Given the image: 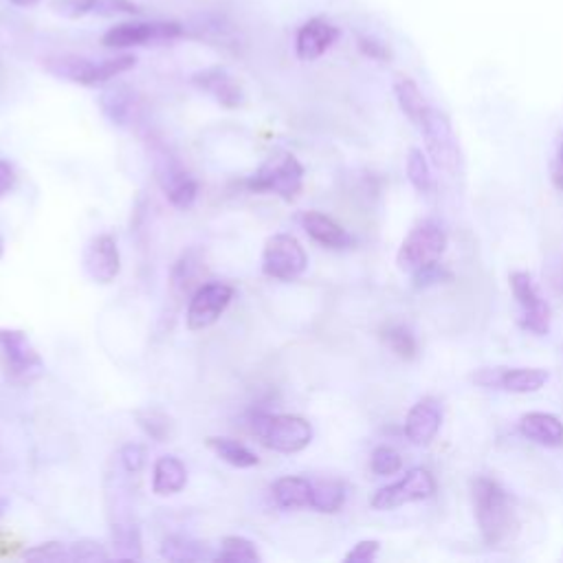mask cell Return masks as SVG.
<instances>
[{
    "mask_svg": "<svg viewBox=\"0 0 563 563\" xmlns=\"http://www.w3.org/2000/svg\"><path fill=\"white\" fill-rule=\"evenodd\" d=\"M157 179L159 185L165 194V198L179 207V209H189L196 198H198V183L170 157V154H161L157 159Z\"/></svg>",
    "mask_w": 563,
    "mask_h": 563,
    "instance_id": "14",
    "label": "cell"
},
{
    "mask_svg": "<svg viewBox=\"0 0 563 563\" xmlns=\"http://www.w3.org/2000/svg\"><path fill=\"white\" fill-rule=\"evenodd\" d=\"M552 183L556 189L563 192V133L559 135V143H556V154L552 161Z\"/></svg>",
    "mask_w": 563,
    "mask_h": 563,
    "instance_id": "42",
    "label": "cell"
},
{
    "mask_svg": "<svg viewBox=\"0 0 563 563\" xmlns=\"http://www.w3.org/2000/svg\"><path fill=\"white\" fill-rule=\"evenodd\" d=\"M69 554H71V561H84V563H100V561H108L111 559L106 548L100 541H95V539L73 541L69 545Z\"/></svg>",
    "mask_w": 563,
    "mask_h": 563,
    "instance_id": "34",
    "label": "cell"
},
{
    "mask_svg": "<svg viewBox=\"0 0 563 563\" xmlns=\"http://www.w3.org/2000/svg\"><path fill=\"white\" fill-rule=\"evenodd\" d=\"M418 128L425 137L427 152H429L432 161L436 163V168H440L443 172L456 174L460 170L462 154H460V143H458V137L453 133L449 117L445 113L436 111L434 106H429V111L425 113Z\"/></svg>",
    "mask_w": 563,
    "mask_h": 563,
    "instance_id": "7",
    "label": "cell"
},
{
    "mask_svg": "<svg viewBox=\"0 0 563 563\" xmlns=\"http://www.w3.org/2000/svg\"><path fill=\"white\" fill-rule=\"evenodd\" d=\"M251 192H271L285 200H296L305 187V165L291 152H277L249 176Z\"/></svg>",
    "mask_w": 563,
    "mask_h": 563,
    "instance_id": "4",
    "label": "cell"
},
{
    "mask_svg": "<svg viewBox=\"0 0 563 563\" xmlns=\"http://www.w3.org/2000/svg\"><path fill=\"white\" fill-rule=\"evenodd\" d=\"M3 513H5V499H0V517H3Z\"/></svg>",
    "mask_w": 563,
    "mask_h": 563,
    "instance_id": "45",
    "label": "cell"
},
{
    "mask_svg": "<svg viewBox=\"0 0 563 563\" xmlns=\"http://www.w3.org/2000/svg\"><path fill=\"white\" fill-rule=\"evenodd\" d=\"M82 266L95 285H113L122 271V257L115 235L100 233L91 238L82 253Z\"/></svg>",
    "mask_w": 563,
    "mask_h": 563,
    "instance_id": "12",
    "label": "cell"
},
{
    "mask_svg": "<svg viewBox=\"0 0 563 563\" xmlns=\"http://www.w3.org/2000/svg\"><path fill=\"white\" fill-rule=\"evenodd\" d=\"M394 95H397V102H399L401 111L405 113V117L418 126L423 122L425 113L429 111V102L421 93L418 84L407 76H399L394 80Z\"/></svg>",
    "mask_w": 563,
    "mask_h": 563,
    "instance_id": "25",
    "label": "cell"
},
{
    "mask_svg": "<svg viewBox=\"0 0 563 563\" xmlns=\"http://www.w3.org/2000/svg\"><path fill=\"white\" fill-rule=\"evenodd\" d=\"M445 249H447L445 229L434 220H425L416 225L403 240L397 253V264L401 271L416 273L429 264L440 262Z\"/></svg>",
    "mask_w": 563,
    "mask_h": 563,
    "instance_id": "5",
    "label": "cell"
},
{
    "mask_svg": "<svg viewBox=\"0 0 563 563\" xmlns=\"http://www.w3.org/2000/svg\"><path fill=\"white\" fill-rule=\"evenodd\" d=\"M102 113L115 126H128L135 115V93L128 87H113L100 97Z\"/></svg>",
    "mask_w": 563,
    "mask_h": 563,
    "instance_id": "26",
    "label": "cell"
},
{
    "mask_svg": "<svg viewBox=\"0 0 563 563\" xmlns=\"http://www.w3.org/2000/svg\"><path fill=\"white\" fill-rule=\"evenodd\" d=\"M434 493H436L434 475L423 467H414L401 480L379 489L372 495L370 504L377 510H392V508H399L405 504L429 499Z\"/></svg>",
    "mask_w": 563,
    "mask_h": 563,
    "instance_id": "8",
    "label": "cell"
},
{
    "mask_svg": "<svg viewBox=\"0 0 563 563\" xmlns=\"http://www.w3.org/2000/svg\"><path fill=\"white\" fill-rule=\"evenodd\" d=\"M0 368L14 386H30L45 375L43 357L27 333L16 329H0Z\"/></svg>",
    "mask_w": 563,
    "mask_h": 563,
    "instance_id": "3",
    "label": "cell"
},
{
    "mask_svg": "<svg viewBox=\"0 0 563 563\" xmlns=\"http://www.w3.org/2000/svg\"><path fill=\"white\" fill-rule=\"evenodd\" d=\"M346 504V486L340 480H318L311 491V508L318 513H340Z\"/></svg>",
    "mask_w": 563,
    "mask_h": 563,
    "instance_id": "28",
    "label": "cell"
},
{
    "mask_svg": "<svg viewBox=\"0 0 563 563\" xmlns=\"http://www.w3.org/2000/svg\"><path fill=\"white\" fill-rule=\"evenodd\" d=\"M14 181H16L14 168H12L8 161L0 159V196H5V194L12 189Z\"/></svg>",
    "mask_w": 563,
    "mask_h": 563,
    "instance_id": "43",
    "label": "cell"
},
{
    "mask_svg": "<svg viewBox=\"0 0 563 563\" xmlns=\"http://www.w3.org/2000/svg\"><path fill=\"white\" fill-rule=\"evenodd\" d=\"M207 447L227 464L235 467V469H251L255 467L260 460L257 456L242 443L233 440V438H222V436H211L207 438Z\"/></svg>",
    "mask_w": 563,
    "mask_h": 563,
    "instance_id": "27",
    "label": "cell"
},
{
    "mask_svg": "<svg viewBox=\"0 0 563 563\" xmlns=\"http://www.w3.org/2000/svg\"><path fill=\"white\" fill-rule=\"evenodd\" d=\"M111 539L115 545V556L126 561H139L141 552V532L130 513L111 510Z\"/></svg>",
    "mask_w": 563,
    "mask_h": 563,
    "instance_id": "19",
    "label": "cell"
},
{
    "mask_svg": "<svg viewBox=\"0 0 563 563\" xmlns=\"http://www.w3.org/2000/svg\"><path fill=\"white\" fill-rule=\"evenodd\" d=\"M253 434L266 449L277 453L305 451L313 440V427L307 418L294 414H257Z\"/></svg>",
    "mask_w": 563,
    "mask_h": 563,
    "instance_id": "2",
    "label": "cell"
},
{
    "mask_svg": "<svg viewBox=\"0 0 563 563\" xmlns=\"http://www.w3.org/2000/svg\"><path fill=\"white\" fill-rule=\"evenodd\" d=\"M137 425L157 443H170L174 438V421L159 407H146L135 412Z\"/></svg>",
    "mask_w": 563,
    "mask_h": 563,
    "instance_id": "29",
    "label": "cell"
},
{
    "mask_svg": "<svg viewBox=\"0 0 563 563\" xmlns=\"http://www.w3.org/2000/svg\"><path fill=\"white\" fill-rule=\"evenodd\" d=\"M508 285H510L513 298L517 300V305L521 309L519 326L537 337L548 335L550 333V307L539 296L530 273H526V271L510 273Z\"/></svg>",
    "mask_w": 563,
    "mask_h": 563,
    "instance_id": "9",
    "label": "cell"
},
{
    "mask_svg": "<svg viewBox=\"0 0 563 563\" xmlns=\"http://www.w3.org/2000/svg\"><path fill=\"white\" fill-rule=\"evenodd\" d=\"M54 14L62 19H87V16H100V19H113V16H139L141 10L133 0H54L51 3Z\"/></svg>",
    "mask_w": 563,
    "mask_h": 563,
    "instance_id": "15",
    "label": "cell"
},
{
    "mask_svg": "<svg viewBox=\"0 0 563 563\" xmlns=\"http://www.w3.org/2000/svg\"><path fill=\"white\" fill-rule=\"evenodd\" d=\"M475 519L486 545L497 548L517 532V515L508 493L491 478H475L471 484Z\"/></svg>",
    "mask_w": 563,
    "mask_h": 563,
    "instance_id": "1",
    "label": "cell"
},
{
    "mask_svg": "<svg viewBox=\"0 0 563 563\" xmlns=\"http://www.w3.org/2000/svg\"><path fill=\"white\" fill-rule=\"evenodd\" d=\"M381 340L383 344L401 359L405 361H412L418 357V342L416 337L401 324H388L383 331H381Z\"/></svg>",
    "mask_w": 563,
    "mask_h": 563,
    "instance_id": "32",
    "label": "cell"
},
{
    "mask_svg": "<svg viewBox=\"0 0 563 563\" xmlns=\"http://www.w3.org/2000/svg\"><path fill=\"white\" fill-rule=\"evenodd\" d=\"M412 277H414V287L416 289H427V287L438 285V282L451 279V273L440 262H436V264H429V266L412 273Z\"/></svg>",
    "mask_w": 563,
    "mask_h": 563,
    "instance_id": "39",
    "label": "cell"
},
{
    "mask_svg": "<svg viewBox=\"0 0 563 563\" xmlns=\"http://www.w3.org/2000/svg\"><path fill=\"white\" fill-rule=\"evenodd\" d=\"M194 279V262L192 255H183L176 266L172 268V291L176 296H183L189 291V285Z\"/></svg>",
    "mask_w": 563,
    "mask_h": 563,
    "instance_id": "37",
    "label": "cell"
},
{
    "mask_svg": "<svg viewBox=\"0 0 563 563\" xmlns=\"http://www.w3.org/2000/svg\"><path fill=\"white\" fill-rule=\"evenodd\" d=\"M359 51H361L366 58L377 60V62H390V60H392L390 49H388L383 43L375 41V38H359Z\"/></svg>",
    "mask_w": 563,
    "mask_h": 563,
    "instance_id": "41",
    "label": "cell"
},
{
    "mask_svg": "<svg viewBox=\"0 0 563 563\" xmlns=\"http://www.w3.org/2000/svg\"><path fill=\"white\" fill-rule=\"evenodd\" d=\"M311 491L313 482L300 475H285L273 482L271 493L279 508L285 510H298V508H311Z\"/></svg>",
    "mask_w": 563,
    "mask_h": 563,
    "instance_id": "23",
    "label": "cell"
},
{
    "mask_svg": "<svg viewBox=\"0 0 563 563\" xmlns=\"http://www.w3.org/2000/svg\"><path fill=\"white\" fill-rule=\"evenodd\" d=\"M47 71L60 80L82 84V87H100V62H93L82 56H56L45 62Z\"/></svg>",
    "mask_w": 563,
    "mask_h": 563,
    "instance_id": "20",
    "label": "cell"
},
{
    "mask_svg": "<svg viewBox=\"0 0 563 563\" xmlns=\"http://www.w3.org/2000/svg\"><path fill=\"white\" fill-rule=\"evenodd\" d=\"M302 227L315 242L329 249H346L355 242L353 235L340 222H335L331 216L322 211H307L302 216Z\"/></svg>",
    "mask_w": 563,
    "mask_h": 563,
    "instance_id": "21",
    "label": "cell"
},
{
    "mask_svg": "<svg viewBox=\"0 0 563 563\" xmlns=\"http://www.w3.org/2000/svg\"><path fill=\"white\" fill-rule=\"evenodd\" d=\"M214 561H222V563H257L262 561L257 548L253 541H249L246 537H225L220 543V550L214 554Z\"/></svg>",
    "mask_w": 563,
    "mask_h": 563,
    "instance_id": "31",
    "label": "cell"
},
{
    "mask_svg": "<svg viewBox=\"0 0 563 563\" xmlns=\"http://www.w3.org/2000/svg\"><path fill=\"white\" fill-rule=\"evenodd\" d=\"M521 434L541 447H563V423L545 412H530L519 421Z\"/></svg>",
    "mask_w": 563,
    "mask_h": 563,
    "instance_id": "22",
    "label": "cell"
},
{
    "mask_svg": "<svg viewBox=\"0 0 563 563\" xmlns=\"http://www.w3.org/2000/svg\"><path fill=\"white\" fill-rule=\"evenodd\" d=\"M379 550H381V543L377 539H364L346 554V561L348 563H370L377 559Z\"/></svg>",
    "mask_w": 563,
    "mask_h": 563,
    "instance_id": "40",
    "label": "cell"
},
{
    "mask_svg": "<svg viewBox=\"0 0 563 563\" xmlns=\"http://www.w3.org/2000/svg\"><path fill=\"white\" fill-rule=\"evenodd\" d=\"M340 38V30L326 19H311L305 23L296 38V54L302 62H313L322 58Z\"/></svg>",
    "mask_w": 563,
    "mask_h": 563,
    "instance_id": "17",
    "label": "cell"
},
{
    "mask_svg": "<svg viewBox=\"0 0 563 563\" xmlns=\"http://www.w3.org/2000/svg\"><path fill=\"white\" fill-rule=\"evenodd\" d=\"M12 5H16V8H32V5H36L38 0H10Z\"/></svg>",
    "mask_w": 563,
    "mask_h": 563,
    "instance_id": "44",
    "label": "cell"
},
{
    "mask_svg": "<svg viewBox=\"0 0 563 563\" xmlns=\"http://www.w3.org/2000/svg\"><path fill=\"white\" fill-rule=\"evenodd\" d=\"M119 464H122V471L128 475L141 473V469L146 467V449L135 443L124 445L119 451Z\"/></svg>",
    "mask_w": 563,
    "mask_h": 563,
    "instance_id": "38",
    "label": "cell"
},
{
    "mask_svg": "<svg viewBox=\"0 0 563 563\" xmlns=\"http://www.w3.org/2000/svg\"><path fill=\"white\" fill-rule=\"evenodd\" d=\"M185 34L179 23H122L108 30L102 38V45L108 49H128L146 47L152 43H170Z\"/></svg>",
    "mask_w": 563,
    "mask_h": 563,
    "instance_id": "11",
    "label": "cell"
},
{
    "mask_svg": "<svg viewBox=\"0 0 563 563\" xmlns=\"http://www.w3.org/2000/svg\"><path fill=\"white\" fill-rule=\"evenodd\" d=\"M407 179L414 185V189L421 194H429L434 187L429 163H427L423 150H418V148H412L407 154Z\"/></svg>",
    "mask_w": 563,
    "mask_h": 563,
    "instance_id": "33",
    "label": "cell"
},
{
    "mask_svg": "<svg viewBox=\"0 0 563 563\" xmlns=\"http://www.w3.org/2000/svg\"><path fill=\"white\" fill-rule=\"evenodd\" d=\"M309 268V255L302 242L291 233H275L262 251V273L271 279L294 282Z\"/></svg>",
    "mask_w": 563,
    "mask_h": 563,
    "instance_id": "6",
    "label": "cell"
},
{
    "mask_svg": "<svg viewBox=\"0 0 563 563\" xmlns=\"http://www.w3.org/2000/svg\"><path fill=\"white\" fill-rule=\"evenodd\" d=\"M440 423H443L440 403L432 397H425L410 410V414L405 418V436L414 445L425 447L436 438V434L440 429Z\"/></svg>",
    "mask_w": 563,
    "mask_h": 563,
    "instance_id": "18",
    "label": "cell"
},
{
    "mask_svg": "<svg viewBox=\"0 0 563 563\" xmlns=\"http://www.w3.org/2000/svg\"><path fill=\"white\" fill-rule=\"evenodd\" d=\"M3 251H5V242H3V238H0V255H3Z\"/></svg>",
    "mask_w": 563,
    "mask_h": 563,
    "instance_id": "46",
    "label": "cell"
},
{
    "mask_svg": "<svg viewBox=\"0 0 563 563\" xmlns=\"http://www.w3.org/2000/svg\"><path fill=\"white\" fill-rule=\"evenodd\" d=\"M192 84L196 89H200L203 93L211 95L225 108H240L244 104L242 87L222 67H211V69H203V71L194 73Z\"/></svg>",
    "mask_w": 563,
    "mask_h": 563,
    "instance_id": "16",
    "label": "cell"
},
{
    "mask_svg": "<svg viewBox=\"0 0 563 563\" xmlns=\"http://www.w3.org/2000/svg\"><path fill=\"white\" fill-rule=\"evenodd\" d=\"M187 484V469L174 456H161L152 469V493L159 497L176 495Z\"/></svg>",
    "mask_w": 563,
    "mask_h": 563,
    "instance_id": "24",
    "label": "cell"
},
{
    "mask_svg": "<svg viewBox=\"0 0 563 563\" xmlns=\"http://www.w3.org/2000/svg\"><path fill=\"white\" fill-rule=\"evenodd\" d=\"M233 300V289L225 282H207L200 285L187 305L185 324L189 331H205L214 326Z\"/></svg>",
    "mask_w": 563,
    "mask_h": 563,
    "instance_id": "10",
    "label": "cell"
},
{
    "mask_svg": "<svg viewBox=\"0 0 563 563\" xmlns=\"http://www.w3.org/2000/svg\"><path fill=\"white\" fill-rule=\"evenodd\" d=\"M25 559L30 561H47V563H56V561H71L69 554V545L60 543V541H47V543H38L30 550L23 552Z\"/></svg>",
    "mask_w": 563,
    "mask_h": 563,
    "instance_id": "35",
    "label": "cell"
},
{
    "mask_svg": "<svg viewBox=\"0 0 563 563\" xmlns=\"http://www.w3.org/2000/svg\"><path fill=\"white\" fill-rule=\"evenodd\" d=\"M161 556L168 561H203L207 559V550L200 541L187 537V535H172L161 545Z\"/></svg>",
    "mask_w": 563,
    "mask_h": 563,
    "instance_id": "30",
    "label": "cell"
},
{
    "mask_svg": "<svg viewBox=\"0 0 563 563\" xmlns=\"http://www.w3.org/2000/svg\"><path fill=\"white\" fill-rule=\"evenodd\" d=\"M401 467H403V460H401L399 451H394L392 447H377L372 451L370 469L377 475H394V473L401 471Z\"/></svg>",
    "mask_w": 563,
    "mask_h": 563,
    "instance_id": "36",
    "label": "cell"
},
{
    "mask_svg": "<svg viewBox=\"0 0 563 563\" xmlns=\"http://www.w3.org/2000/svg\"><path fill=\"white\" fill-rule=\"evenodd\" d=\"M473 379L484 388H499L510 394H530L541 390L550 375L541 368H493L480 370Z\"/></svg>",
    "mask_w": 563,
    "mask_h": 563,
    "instance_id": "13",
    "label": "cell"
}]
</instances>
